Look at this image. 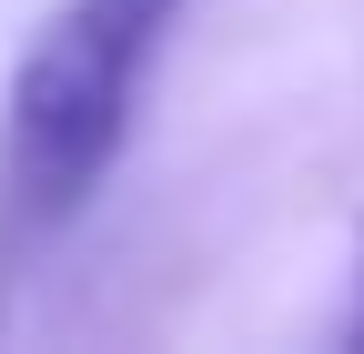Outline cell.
<instances>
[{
    "label": "cell",
    "instance_id": "cell-1",
    "mask_svg": "<svg viewBox=\"0 0 364 354\" xmlns=\"http://www.w3.org/2000/svg\"><path fill=\"white\" fill-rule=\"evenodd\" d=\"M182 0H61L0 92V253L51 243L132 152Z\"/></svg>",
    "mask_w": 364,
    "mask_h": 354
},
{
    "label": "cell",
    "instance_id": "cell-2",
    "mask_svg": "<svg viewBox=\"0 0 364 354\" xmlns=\"http://www.w3.org/2000/svg\"><path fill=\"white\" fill-rule=\"evenodd\" d=\"M344 344L364 354V263H354V314H344Z\"/></svg>",
    "mask_w": 364,
    "mask_h": 354
}]
</instances>
